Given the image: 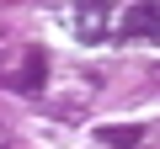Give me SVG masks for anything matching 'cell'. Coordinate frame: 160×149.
Masks as SVG:
<instances>
[{
  "label": "cell",
  "mask_w": 160,
  "mask_h": 149,
  "mask_svg": "<svg viewBox=\"0 0 160 149\" xmlns=\"http://www.w3.org/2000/svg\"><path fill=\"white\" fill-rule=\"evenodd\" d=\"M43 80H48V59H43V48H27V53L16 59V69H11V85H16L22 96H38Z\"/></svg>",
  "instance_id": "cell-1"
},
{
  "label": "cell",
  "mask_w": 160,
  "mask_h": 149,
  "mask_svg": "<svg viewBox=\"0 0 160 149\" xmlns=\"http://www.w3.org/2000/svg\"><path fill=\"white\" fill-rule=\"evenodd\" d=\"M107 6H96V0H86V6H75V37L86 43V48H96L102 37H107Z\"/></svg>",
  "instance_id": "cell-2"
},
{
  "label": "cell",
  "mask_w": 160,
  "mask_h": 149,
  "mask_svg": "<svg viewBox=\"0 0 160 149\" xmlns=\"http://www.w3.org/2000/svg\"><path fill=\"white\" fill-rule=\"evenodd\" d=\"M96 144L102 149H139L144 144V123H102L96 128Z\"/></svg>",
  "instance_id": "cell-3"
},
{
  "label": "cell",
  "mask_w": 160,
  "mask_h": 149,
  "mask_svg": "<svg viewBox=\"0 0 160 149\" xmlns=\"http://www.w3.org/2000/svg\"><path fill=\"white\" fill-rule=\"evenodd\" d=\"M6 138H11V133H6V123H0V149H6Z\"/></svg>",
  "instance_id": "cell-4"
}]
</instances>
